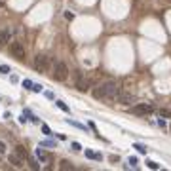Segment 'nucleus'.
Instances as JSON below:
<instances>
[{
  "mask_svg": "<svg viewBox=\"0 0 171 171\" xmlns=\"http://www.w3.org/2000/svg\"><path fill=\"white\" fill-rule=\"evenodd\" d=\"M131 112L137 114V116H146V114L154 112V107L150 103H137L131 107Z\"/></svg>",
  "mask_w": 171,
  "mask_h": 171,
  "instance_id": "20e7f679",
  "label": "nucleus"
},
{
  "mask_svg": "<svg viewBox=\"0 0 171 171\" xmlns=\"http://www.w3.org/2000/svg\"><path fill=\"white\" fill-rule=\"evenodd\" d=\"M118 84L112 80H108V82H103V84H99L97 88L93 90V97L95 99H99V101H114L116 99V93H118Z\"/></svg>",
  "mask_w": 171,
  "mask_h": 171,
  "instance_id": "f257e3e1",
  "label": "nucleus"
},
{
  "mask_svg": "<svg viewBox=\"0 0 171 171\" xmlns=\"http://www.w3.org/2000/svg\"><path fill=\"white\" fill-rule=\"evenodd\" d=\"M146 167H148V169H154V171L160 169V166H158L156 162H152V160H148V162H146Z\"/></svg>",
  "mask_w": 171,
  "mask_h": 171,
  "instance_id": "dca6fc26",
  "label": "nucleus"
},
{
  "mask_svg": "<svg viewBox=\"0 0 171 171\" xmlns=\"http://www.w3.org/2000/svg\"><path fill=\"white\" fill-rule=\"evenodd\" d=\"M76 88H78L80 91H86L88 88H90V80H86L80 72H76Z\"/></svg>",
  "mask_w": 171,
  "mask_h": 171,
  "instance_id": "6e6552de",
  "label": "nucleus"
},
{
  "mask_svg": "<svg viewBox=\"0 0 171 171\" xmlns=\"http://www.w3.org/2000/svg\"><path fill=\"white\" fill-rule=\"evenodd\" d=\"M36 156H38V160H40V162H46V163L51 162V156H50L48 152H44L42 148H36Z\"/></svg>",
  "mask_w": 171,
  "mask_h": 171,
  "instance_id": "9d476101",
  "label": "nucleus"
},
{
  "mask_svg": "<svg viewBox=\"0 0 171 171\" xmlns=\"http://www.w3.org/2000/svg\"><path fill=\"white\" fill-rule=\"evenodd\" d=\"M40 146H55V143L53 141H46V143H42Z\"/></svg>",
  "mask_w": 171,
  "mask_h": 171,
  "instance_id": "b1692460",
  "label": "nucleus"
},
{
  "mask_svg": "<svg viewBox=\"0 0 171 171\" xmlns=\"http://www.w3.org/2000/svg\"><path fill=\"white\" fill-rule=\"evenodd\" d=\"M86 156L90 158V160H97V162H101V160H103V156H101V154L91 152V150H86Z\"/></svg>",
  "mask_w": 171,
  "mask_h": 171,
  "instance_id": "9b49d317",
  "label": "nucleus"
},
{
  "mask_svg": "<svg viewBox=\"0 0 171 171\" xmlns=\"http://www.w3.org/2000/svg\"><path fill=\"white\" fill-rule=\"evenodd\" d=\"M59 167H61L63 171H67V169H74V166H72V163L68 162V160H61V163H59Z\"/></svg>",
  "mask_w": 171,
  "mask_h": 171,
  "instance_id": "ddd939ff",
  "label": "nucleus"
},
{
  "mask_svg": "<svg viewBox=\"0 0 171 171\" xmlns=\"http://www.w3.org/2000/svg\"><path fill=\"white\" fill-rule=\"evenodd\" d=\"M23 88H25V90H32V82L31 80H23Z\"/></svg>",
  "mask_w": 171,
  "mask_h": 171,
  "instance_id": "aec40b11",
  "label": "nucleus"
},
{
  "mask_svg": "<svg viewBox=\"0 0 171 171\" xmlns=\"http://www.w3.org/2000/svg\"><path fill=\"white\" fill-rule=\"evenodd\" d=\"M158 116L160 118H171V110L169 108H160V110H158Z\"/></svg>",
  "mask_w": 171,
  "mask_h": 171,
  "instance_id": "4468645a",
  "label": "nucleus"
},
{
  "mask_svg": "<svg viewBox=\"0 0 171 171\" xmlns=\"http://www.w3.org/2000/svg\"><path fill=\"white\" fill-rule=\"evenodd\" d=\"M15 152H17V154H19V156H21V158H23V160H27V158H29V154H27V150L23 148L21 144H17V146H15Z\"/></svg>",
  "mask_w": 171,
  "mask_h": 171,
  "instance_id": "f8f14e48",
  "label": "nucleus"
},
{
  "mask_svg": "<svg viewBox=\"0 0 171 171\" xmlns=\"http://www.w3.org/2000/svg\"><path fill=\"white\" fill-rule=\"evenodd\" d=\"M116 99H118V103H120V105L127 107V105H131L133 97H131V93H124V91H118V93H116Z\"/></svg>",
  "mask_w": 171,
  "mask_h": 171,
  "instance_id": "0eeeda50",
  "label": "nucleus"
},
{
  "mask_svg": "<svg viewBox=\"0 0 171 171\" xmlns=\"http://www.w3.org/2000/svg\"><path fill=\"white\" fill-rule=\"evenodd\" d=\"M72 148H74V150H82V146H80V143L74 141V143H72Z\"/></svg>",
  "mask_w": 171,
  "mask_h": 171,
  "instance_id": "393cba45",
  "label": "nucleus"
},
{
  "mask_svg": "<svg viewBox=\"0 0 171 171\" xmlns=\"http://www.w3.org/2000/svg\"><path fill=\"white\" fill-rule=\"evenodd\" d=\"M10 51H12L14 57L25 59V46H23L21 42H12V44H10Z\"/></svg>",
  "mask_w": 171,
  "mask_h": 171,
  "instance_id": "39448f33",
  "label": "nucleus"
},
{
  "mask_svg": "<svg viewBox=\"0 0 171 171\" xmlns=\"http://www.w3.org/2000/svg\"><path fill=\"white\" fill-rule=\"evenodd\" d=\"M0 72H2V74H10L12 70H10V67H8V65H0Z\"/></svg>",
  "mask_w": 171,
  "mask_h": 171,
  "instance_id": "6ab92c4d",
  "label": "nucleus"
},
{
  "mask_svg": "<svg viewBox=\"0 0 171 171\" xmlns=\"http://www.w3.org/2000/svg\"><path fill=\"white\" fill-rule=\"evenodd\" d=\"M42 131H44V135H51V129H50V126H46V124H42Z\"/></svg>",
  "mask_w": 171,
  "mask_h": 171,
  "instance_id": "412c9836",
  "label": "nucleus"
},
{
  "mask_svg": "<svg viewBox=\"0 0 171 171\" xmlns=\"http://www.w3.org/2000/svg\"><path fill=\"white\" fill-rule=\"evenodd\" d=\"M8 162L12 163L14 167H23V166H25V160H23L17 152H12V154H10V156H8Z\"/></svg>",
  "mask_w": 171,
  "mask_h": 171,
  "instance_id": "423d86ee",
  "label": "nucleus"
},
{
  "mask_svg": "<svg viewBox=\"0 0 171 171\" xmlns=\"http://www.w3.org/2000/svg\"><path fill=\"white\" fill-rule=\"evenodd\" d=\"M0 6H2V2H0Z\"/></svg>",
  "mask_w": 171,
  "mask_h": 171,
  "instance_id": "cd10ccee",
  "label": "nucleus"
},
{
  "mask_svg": "<svg viewBox=\"0 0 171 171\" xmlns=\"http://www.w3.org/2000/svg\"><path fill=\"white\" fill-rule=\"evenodd\" d=\"M10 40H12V34H10L8 29H4V31H0V46H6L10 44Z\"/></svg>",
  "mask_w": 171,
  "mask_h": 171,
  "instance_id": "1a4fd4ad",
  "label": "nucleus"
},
{
  "mask_svg": "<svg viewBox=\"0 0 171 171\" xmlns=\"http://www.w3.org/2000/svg\"><path fill=\"white\" fill-rule=\"evenodd\" d=\"M133 146H135V148L139 150L141 154H144V152H146V146H143V144H139V143H135V144H133Z\"/></svg>",
  "mask_w": 171,
  "mask_h": 171,
  "instance_id": "a211bd4d",
  "label": "nucleus"
},
{
  "mask_svg": "<svg viewBox=\"0 0 171 171\" xmlns=\"http://www.w3.org/2000/svg\"><path fill=\"white\" fill-rule=\"evenodd\" d=\"M167 2H171V0H167Z\"/></svg>",
  "mask_w": 171,
  "mask_h": 171,
  "instance_id": "c85d7f7f",
  "label": "nucleus"
},
{
  "mask_svg": "<svg viewBox=\"0 0 171 171\" xmlns=\"http://www.w3.org/2000/svg\"><path fill=\"white\" fill-rule=\"evenodd\" d=\"M55 105H57V107H59V108H61V110H65V112H68V110H70V108H68V107H67V105H65V103H63V101H55Z\"/></svg>",
  "mask_w": 171,
  "mask_h": 171,
  "instance_id": "f3484780",
  "label": "nucleus"
},
{
  "mask_svg": "<svg viewBox=\"0 0 171 171\" xmlns=\"http://www.w3.org/2000/svg\"><path fill=\"white\" fill-rule=\"evenodd\" d=\"M65 17H67L68 21H72V19H74V14H72V12H65Z\"/></svg>",
  "mask_w": 171,
  "mask_h": 171,
  "instance_id": "5701e85b",
  "label": "nucleus"
},
{
  "mask_svg": "<svg viewBox=\"0 0 171 171\" xmlns=\"http://www.w3.org/2000/svg\"><path fill=\"white\" fill-rule=\"evenodd\" d=\"M67 124H70V126L78 127V129H86V126H84V124H78V122H72L70 118H68V120H67Z\"/></svg>",
  "mask_w": 171,
  "mask_h": 171,
  "instance_id": "2eb2a0df",
  "label": "nucleus"
},
{
  "mask_svg": "<svg viewBox=\"0 0 171 171\" xmlns=\"http://www.w3.org/2000/svg\"><path fill=\"white\" fill-rule=\"evenodd\" d=\"M44 90V88H42L40 84H32V91H36V93H38V91H42Z\"/></svg>",
  "mask_w": 171,
  "mask_h": 171,
  "instance_id": "4be33fe9",
  "label": "nucleus"
},
{
  "mask_svg": "<svg viewBox=\"0 0 171 171\" xmlns=\"http://www.w3.org/2000/svg\"><path fill=\"white\" fill-rule=\"evenodd\" d=\"M51 65H53V61H51L50 55H38L34 61V70L36 72H48Z\"/></svg>",
  "mask_w": 171,
  "mask_h": 171,
  "instance_id": "f03ea898",
  "label": "nucleus"
},
{
  "mask_svg": "<svg viewBox=\"0 0 171 171\" xmlns=\"http://www.w3.org/2000/svg\"><path fill=\"white\" fill-rule=\"evenodd\" d=\"M4 152H6V144L0 141V154H4Z\"/></svg>",
  "mask_w": 171,
  "mask_h": 171,
  "instance_id": "a878e982",
  "label": "nucleus"
},
{
  "mask_svg": "<svg viewBox=\"0 0 171 171\" xmlns=\"http://www.w3.org/2000/svg\"><path fill=\"white\" fill-rule=\"evenodd\" d=\"M68 67H67V63H63V61H57L55 63V67H53V78L57 82H65L68 78Z\"/></svg>",
  "mask_w": 171,
  "mask_h": 171,
  "instance_id": "7ed1b4c3",
  "label": "nucleus"
},
{
  "mask_svg": "<svg viewBox=\"0 0 171 171\" xmlns=\"http://www.w3.org/2000/svg\"><path fill=\"white\" fill-rule=\"evenodd\" d=\"M129 163H131V166H135V163H137V158H135V156L129 158Z\"/></svg>",
  "mask_w": 171,
  "mask_h": 171,
  "instance_id": "bb28decb",
  "label": "nucleus"
}]
</instances>
